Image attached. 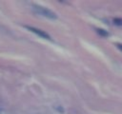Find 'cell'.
Returning <instances> with one entry per match:
<instances>
[{"mask_svg":"<svg viewBox=\"0 0 122 114\" xmlns=\"http://www.w3.org/2000/svg\"><path fill=\"white\" fill-rule=\"evenodd\" d=\"M33 10L40 15L44 16V17H47L49 19H56L57 18V15L56 13H54L52 10L45 8V7H42V6H38V5H33Z\"/></svg>","mask_w":122,"mask_h":114,"instance_id":"cell-1","label":"cell"},{"mask_svg":"<svg viewBox=\"0 0 122 114\" xmlns=\"http://www.w3.org/2000/svg\"><path fill=\"white\" fill-rule=\"evenodd\" d=\"M25 28H26L27 29L30 30L31 32L37 34V35L40 36L41 38H44V39H47V40H51V36H50L47 32H45L44 30H42V29H39V28H33V27H30V26H25Z\"/></svg>","mask_w":122,"mask_h":114,"instance_id":"cell-2","label":"cell"},{"mask_svg":"<svg viewBox=\"0 0 122 114\" xmlns=\"http://www.w3.org/2000/svg\"><path fill=\"white\" fill-rule=\"evenodd\" d=\"M95 30H96V32H97L100 36H102V37H107V36H109V32H108L106 29H103V28H96Z\"/></svg>","mask_w":122,"mask_h":114,"instance_id":"cell-3","label":"cell"},{"mask_svg":"<svg viewBox=\"0 0 122 114\" xmlns=\"http://www.w3.org/2000/svg\"><path fill=\"white\" fill-rule=\"evenodd\" d=\"M113 23L116 26H122V18H114Z\"/></svg>","mask_w":122,"mask_h":114,"instance_id":"cell-4","label":"cell"},{"mask_svg":"<svg viewBox=\"0 0 122 114\" xmlns=\"http://www.w3.org/2000/svg\"><path fill=\"white\" fill-rule=\"evenodd\" d=\"M116 47H117V48H118L119 50H121V51H122V44L117 43V44H116Z\"/></svg>","mask_w":122,"mask_h":114,"instance_id":"cell-5","label":"cell"},{"mask_svg":"<svg viewBox=\"0 0 122 114\" xmlns=\"http://www.w3.org/2000/svg\"><path fill=\"white\" fill-rule=\"evenodd\" d=\"M56 108H57V110H59L60 112H63V111H64V109H63V108H62L61 106H57Z\"/></svg>","mask_w":122,"mask_h":114,"instance_id":"cell-6","label":"cell"}]
</instances>
